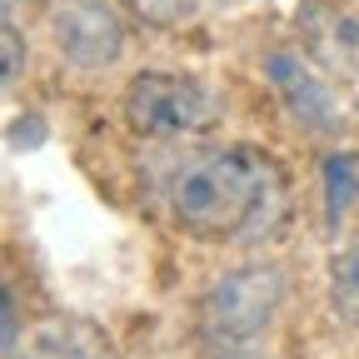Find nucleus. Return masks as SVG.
Wrapping results in <instances>:
<instances>
[{"instance_id":"1","label":"nucleus","mask_w":359,"mask_h":359,"mask_svg":"<svg viewBox=\"0 0 359 359\" xmlns=\"http://www.w3.org/2000/svg\"><path fill=\"white\" fill-rule=\"evenodd\" d=\"M165 210L180 235L215 250H250L275 240L290 210V170L275 150L250 140H215L195 145L165 180Z\"/></svg>"},{"instance_id":"2","label":"nucleus","mask_w":359,"mask_h":359,"mask_svg":"<svg viewBox=\"0 0 359 359\" xmlns=\"http://www.w3.org/2000/svg\"><path fill=\"white\" fill-rule=\"evenodd\" d=\"M290 304V269L280 259L230 264L195 294V334L215 354H245Z\"/></svg>"},{"instance_id":"3","label":"nucleus","mask_w":359,"mask_h":359,"mask_svg":"<svg viewBox=\"0 0 359 359\" xmlns=\"http://www.w3.org/2000/svg\"><path fill=\"white\" fill-rule=\"evenodd\" d=\"M125 125L130 135L155 145H175V140H200L219 125V95L190 70H140L125 80L120 95Z\"/></svg>"},{"instance_id":"4","label":"nucleus","mask_w":359,"mask_h":359,"mask_svg":"<svg viewBox=\"0 0 359 359\" xmlns=\"http://www.w3.org/2000/svg\"><path fill=\"white\" fill-rule=\"evenodd\" d=\"M50 45L70 70L100 75L130 50V25L115 0H50Z\"/></svg>"},{"instance_id":"5","label":"nucleus","mask_w":359,"mask_h":359,"mask_svg":"<svg viewBox=\"0 0 359 359\" xmlns=\"http://www.w3.org/2000/svg\"><path fill=\"white\" fill-rule=\"evenodd\" d=\"M259 75L275 90V100L290 110L294 125L314 130V135H334L344 125V105L330 85V70L314 60L309 50H294V45H269L259 50Z\"/></svg>"},{"instance_id":"6","label":"nucleus","mask_w":359,"mask_h":359,"mask_svg":"<svg viewBox=\"0 0 359 359\" xmlns=\"http://www.w3.org/2000/svg\"><path fill=\"white\" fill-rule=\"evenodd\" d=\"M6 359H125V354L110 339V330H100L95 320L50 314L30 334H20V344L6 349Z\"/></svg>"},{"instance_id":"7","label":"nucleus","mask_w":359,"mask_h":359,"mask_svg":"<svg viewBox=\"0 0 359 359\" xmlns=\"http://www.w3.org/2000/svg\"><path fill=\"white\" fill-rule=\"evenodd\" d=\"M299 40L325 70L359 75V11L309 0V6H299Z\"/></svg>"},{"instance_id":"8","label":"nucleus","mask_w":359,"mask_h":359,"mask_svg":"<svg viewBox=\"0 0 359 359\" xmlns=\"http://www.w3.org/2000/svg\"><path fill=\"white\" fill-rule=\"evenodd\" d=\"M325 299H330V314L339 325L359 330V224L334 245L330 255V275H325Z\"/></svg>"},{"instance_id":"9","label":"nucleus","mask_w":359,"mask_h":359,"mask_svg":"<svg viewBox=\"0 0 359 359\" xmlns=\"http://www.w3.org/2000/svg\"><path fill=\"white\" fill-rule=\"evenodd\" d=\"M354 195H359V155H349V150L325 155V219H330V230L344 224V215L354 210Z\"/></svg>"},{"instance_id":"10","label":"nucleus","mask_w":359,"mask_h":359,"mask_svg":"<svg viewBox=\"0 0 359 359\" xmlns=\"http://www.w3.org/2000/svg\"><path fill=\"white\" fill-rule=\"evenodd\" d=\"M130 6L140 11L150 25H185L200 11H235V6H245V0H130Z\"/></svg>"},{"instance_id":"11","label":"nucleus","mask_w":359,"mask_h":359,"mask_svg":"<svg viewBox=\"0 0 359 359\" xmlns=\"http://www.w3.org/2000/svg\"><path fill=\"white\" fill-rule=\"evenodd\" d=\"M0 35H6V85H15L30 50H20V25H15V20H6V30H0Z\"/></svg>"},{"instance_id":"12","label":"nucleus","mask_w":359,"mask_h":359,"mask_svg":"<svg viewBox=\"0 0 359 359\" xmlns=\"http://www.w3.org/2000/svg\"><path fill=\"white\" fill-rule=\"evenodd\" d=\"M219 359H255V354H219Z\"/></svg>"},{"instance_id":"13","label":"nucleus","mask_w":359,"mask_h":359,"mask_svg":"<svg viewBox=\"0 0 359 359\" xmlns=\"http://www.w3.org/2000/svg\"><path fill=\"white\" fill-rule=\"evenodd\" d=\"M354 120H359V105H354Z\"/></svg>"}]
</instances>
